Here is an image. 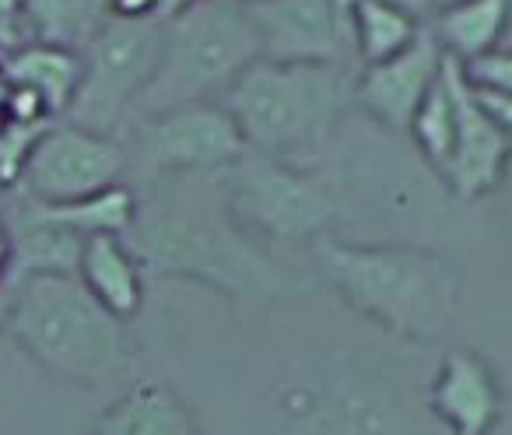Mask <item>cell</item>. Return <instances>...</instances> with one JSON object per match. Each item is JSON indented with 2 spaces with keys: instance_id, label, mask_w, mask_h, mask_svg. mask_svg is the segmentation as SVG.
Listing matches in <instances>:
<instances>
[{
  "instance_id": "cell-1",
  "label": "cell",
  "mask_w": 512,
  "mask_h": 435,
  "mask_svg": "<svg viewBox=\"0 0 512 435\" xmlns=\"http://www.w3.org/2000/svg\"><path fill=\"white\" fill-rule=\"evenodd\" d=\"M123 239L151 278L197 281L235 302H264L288 288L278 260L228 211L225 172L144 179Z\"/></svg>"
},
{
  "instance_id": "cell-2",
  "label": "cell",
  "mask_w": 512,
  "mask_h": 435,
  "mask_svg": "<svg viewBox=\"0 0 512 435\" xmlns=\"http://www.w3.org/2000/svg\"><path fill=\"white\" fill-rule=\"evenodd\" d=\"M313 267L344 306L407 341H439L460 309V274L421 246H372L323 236L309 246Z\"/></svg>"
},
{
  "instance_id": "cell-3",
  "label": "cell",
  "mask_w": 512,
  "mask_h": 435,
  "mask_svg": "<svg viewBox=\"0 0 512 435\" xmlns=\"http://www.w3.org/2000/svg\"><path fill=\"white\" fill-rule=\"evenodd\" d=\"M221 106L253 155L320 169L341 120L355 109V67L256 60L221 95Z\"/></svg>"
},
{
  "instance_id": "cell-4",
  "label": "cell",
  "mask_w": 512,
  "mask_h": 435,
  "mask_svg": "<svg viewBox=\"0 0 512 435\" xmlns=\"http://www.w3.org/2000/svg\"><path fill=\"white\" fill-rule=\"evenodd\" d=\"M4 330L46 376L81 390H102L134 365L127 323L102 309L74 274H36L11 285Z\"/></svg>"
},
{
  "instance_id": "cell-5",
  "label": "cell",
  "mask_w": 512,
  "mask_h": 435,
  "mask_svg": "<svg viewBox=\"0 0 512 435\" xmlns=\"http://www.w3.org/2000/svg\"><path fill=\"white\" fill-rule=\"evenodd\" d=\"M260 60L246 11L232 0H200L162 22L158 64L134 109V123L165 109L214 102Z\"/></svg>"
},
{
  "instance_id": "cell-6",
  "label": "cell",
  "mask_w": 512,
  "mask_h": 435,
  "mask_svg": "<svg viewBox=\"0 0 512 435\" xmlns=\"http://www.w3.org/2000/svg\"><path fill=\"white\" fill-rule=\"evenodd\" d=\"M225 197L246 236L278 246L309 250L316 239L334 236L341 218L337 193L320 169H292L253 151L225 169Z\"/></svg>"
},
{
  "instance_id": "cell-7",
  "label": "cell",
  "mask_w": 512,
  "mask_h": 435,
  "mask_svg": "<svg viewBox=\"0 0 512 435\" xmlns=\"http://www.w3.org/2000/svg\"><path fill=\"white\" fill-rule=\"evenodd\" d=\"M162 50V18H109L81 50V81L64 120L123 137Z\"/></svg>"
},
{
  "instance_id": "cell-8",
  "label": "cell",
  "mask_w": 512,
  "mask_h": 435,
  "mask_svg": "<svg viewBox=\"0 0 512 435\" xmlns=\"http://www.w3.org/2000/svg\"><path fill=\"white\" fill-rule=\"evenodd\" d=\"M130 172L137 183L190 172H225L246 155L239 127L221 102H190L134 123Z\"/></svg>"
},
{
  "instance_id": "cell-9",
  "label": "cell",
  "mask_w": 512,
  "mask_h": 435,
  "mask_svg": "<svg viewBox=\"0 0 512 435\" xmlns=\"http://www.w3.org/2000/svg\"><path fill=\"white\" fill-rule=\"evenodd\" d=\"M127 176V137L95 134V130L57 120L32 148L11 193L36 200V204H71V200L127 183Z\"/></svg>"
},
{
  "instance_id": "cell-10",
  "label": "cell",
  "mask_w": 512,
  "mask_h": 435,
  "mask_svg": "<svg viewBox=\"0 0 512 435\" xmlns=\"http://www.w3.org/2000/svg\"><path fill=\"white\" fill-rule=\"evenodd\" d=\"M260 60L278 64H351L348 25L334 0H256L242 4Z\"/></svg>"
},
{
  "instance_id": "cell-11",
  "label": "cell",
  "mask_w": 512,
  "mask_h": 435,
  "mask_svg": "<svg viewBox=\"0 0 512 435\" xmlns=\"http://www.w3.org/2000/svg\"><path fill=\"white\" fill-rule=\"evenodd\" d=\"M442 71H446L449 92H453V106H456L453 158H449L442 179L453 186L456 197L474 200L502 183L512 144L495 127V120L484 113L481 102H477V92L467 81V74H463V64H456L453 57H442Z\"/></svg>"
},
{
  "instance_id": "cell-12",
  "label": "cell",
  "mask_w": 512,
  "mask_h": 435,
  "mask_svg": "<svg viewBox=\"0 0 512 435\" xmlns=\"http://www.w3.org/2000/svg\"><path fill=\"white\" fill-rule=\"evenodd\" d=\"M442 57L446 53L439 50V43L425 25V32L404 53L383 60V64L362 67L355 74V106L365 109L379 127L404 134L425 95L439 81Z\"/></svg>"
},
{
  "instance_id": "cell-13",
  "label": "cell",
  "mask_w": 512,
  "mask_h": 435,
  "mask_svg": "<svg viewBox=\"0 0 512 435\" xmlns=\"http://www.w3.org/2000/svg\"><path fill=\"white\" fill-rule=\"evenodd\" d=\"M432 411L453 435H488L502 418V390L477 351H446L432 383Z\"/></svg>"
},
{
  "instance_id": "cell-14",
  "label": "cell",
  "mask_w": 512,
  "mask_h": 435,
  "mask_svg": "<svg viewBox=\"0 0 512 435\" xmlns=\"http://www.w3.org/2000/svg\"><path fill=\"white\" fill-rule=\"evenodd\" d=\"M78 281L116 320L130 323L144 306V267L123 236H92L81 246Z\"/></svg>"
},
{
  "instance_id": "cell-15",
  "label": "cell",
  "mask_w": 512,
  "mask_h": 435,
  "mask_svg": "<svg viewBox=\"0 0 512 435\" xmlns=\"http://www.w3.org/2000/svg\"><path fill=\"white\" fill-rule=\"evenodd\" d=\"M92 435H200V425L169 383L141 379L106 407Z\"/></svg>"
},
{
  "instance_id": "cell-16",
  "label": "cell",
  "mask_w": 512,
  "mask_h": 435,
  "mask_svg": "<svg viewBox=\"0 0 512 435\" xmlns=\"http://www.w3.org/2000/svg\"><path fill=\"white\" fill-rule=\"evenodd\" d=\"M509 22V0H449L432 11L428 32L456 64H474L477 57L498 50Z\"/></svg>"
},
{
  "instance_id": "cell-17",
  "label": "cell",
  "mask_w": 512,
  "mask_h": 435,
  "mask_svg": "<svg viewBox=\"0 0 512 435\" xmlns=\"http://www.w3.org/2000/svg\"><path fill=\"white\" fill-rule=\"evenodd\" d=\"M0 81L36 92L57 120H64L81 81V53L46 43H22L0 57Z\"/></svg>"
},
{
  "instance_id": "cell-18",
  "label": "cell",
  "mask_w": 512,
  "mask_h": 435,
  "mask_svg": "<svg viewBox=\"0 0 512 435\" xmlns=\"http://www.w3.org/2000/svg\"><path fill=\"white\" fill-rule=\"evenodd\" d=\"M4 211H15L4 214V222L11 229V243H15L8 288L25 278H36V274H74L78 278V260L85 239L60 229V225L39 222V218L25 214L11 200H4Z\"/></svg>"
},
{
  "instance_id": "cell-19",
  "label": "cell",
  "mask_w": 512,
  "mask_h": 435,
  "mask_svg": "<svg viewBox=\"0 0 512 435\" xmlns=\"http://www.w3.org/2000/svg\"><path fill=\"white\" fill-rule=\"evenodd\" d=\"M8 200L15 207H22L25 214L39 218V222L60 225V229L74 232V236H81V239L127 236L137 218V190L127 183L109 186V190L92 193V197L71 200V204H36V200H25L11 190H8Z\"/></svg>"
},
{
  "instance_id": "cell-20",
  "label": "cell",
  "mask_w": 512,
  "mask_h": 435,
  "mask_svg": "<svg viewBox=\"0 0 512 435\" xmlns=\"http://www.w3.org/2000/svg\"><path fill=\"white\" fill-rule=\"evenodd\" d=\"M344 25H348L351 57H358L362 67L397 57L425 32L421 18H414L404 8L383 4V0H358V4H351L344 11Z\"/></svg>"
},
{
  "instance_id": "cell-21",
  "label": "cell",
  "mask_w": 512,
  "mask_h": 435,
  "mask_svg": "<svg viewBox=\"0 0 512 435\" xmlns=\"http://www.w3.org/2000/svg\"><path fill=\"white\" fill-rule=\"evenodd\" d=\"M109 18V0H25L22 36L25 43L81 53Z\"/></svg>"
},
{
  "instance_id": "cell-22",
  "label": "cell",
  "mask_w": 512,
  "mask_h": 435,
  "mask_svg": "<svg viewBox=\"0 0 512 435\" xmlns=\"http://www.w3.org/2000/svg\"><path fill=\"white\" fill-rule=\"evenodd\" d=\"M418 141L425 162L435 172H446L449 158H453V137H456V106H453V92H449L446 71L439 74V81L432 85V92L425 95V102L414 113L411 127H407Z\"/></svg>"
},
{
  "instance_id": "cell-23",
  "label": "cell",
  "mask_w": 512,
  "mask_h": 435,
  "mask_svg": "<svg viewBox=\"0 0 512 435\" xmlns=\"http://www.w3.org/2000/svg\"><path fill=\"white\" fill-rule=\"evenodd\" d=\"M53 123H15V120H8V127L0 130V183H4V190H11V186L18 183V176H22L32 148H36L39 137H43Z\"/></svg>"
},
{
  "instance_id": "cell-24",
  "label": "cell",
  "mask_w": 512,
  "mask_h": 435,
  "mask_svg": "<svg viewBox=\"0 0 512 435\" xmlns=\"http://www.w3.org/2000/svg\"><path fill=\"white\" fill-rule=\"evenodd\" d=\"M463 74H467V81L474 88L512 95V50L498 46V50L477 57L474 64H463Z\"/></svg>"
},
{
  "instance_id": "cell-25",
  "label": "cell",
  "mask_w": 512,
  "mask_h": 435,
  "mask_svg": "<svg viewBox=\"0 0 512 435\" xmlns=\"http://www.w3.org/2000/svg\"><path fill=\"white\" fill-rule=\"evenodd\" d=\"M477 92V102L484 106V113L495 120V127L509 137L512 144V95H502V92H488V88H474Z\"/></svg>"
},
{
  "instance_id": "cell-26",
  "label": "cell",
  "mask_w": 512,
  "mask_h": 435,
  "mask_svg": "<svg viewBox=\"0 0 512 435\" xmlns=\"http://www.w3.org/2000/svg\"><path fill=\"white\" fill-rule=\"evenodd\" d=\"M337 8H341V15L351 8V4H358V0H334ZM383 4H393V8H404L411 11L414 18H421V22H428L432 18V11L439 8V0H383Z\"/></svg>"
},
{
  "instance_id": "cell-27",
  "label": "cell",
  "mask_w": 512,
  "mask_h": 435,
  "mask_svg": "<svg viewBox=\"0 0 512 435\" xmlns=\"http://www.w3.org/2000/svg\"><path fill=\"white\" fill-rule=\"evenodd\" d=\"M116 18H158V0H109Z\"/></svg>"
},
{
  "instance_id": "cell-28",
  "label": "cell",
  "mask_w": 512,
  "mask_h": 435,
  "mask_svg": "<svg viewBox=\"0 0 512 435\" xmlns=\"http://www.w3.org/2000/svg\"><path fill=\"white\" fill-rule=\"evenodd\" d=\"M11 257H15V243H11V229H8V222H4V211H0V288H8Z\"/></svg>"
},
{
  "instance_id": "cell-29",
  "label": "cell",
  "mask_w": 512,
  "mask_h": 435,
  "mask_svg": "<svg viewBox=\"0 0 512 435\" xmlns=\"http://www.w3.org/2000/svg\"><path fill=\"white\" fill-rule=\"evenodd\" d=\"M22 11H25V0H0V22L8 25V29L22 32Z\"/></svg>"
},
{
  "instance_id": "cell-30",
  "label": "cell",
  "mask_w": 512,
  "mask_h": 435,
  "mask_svg": "<svg viewBox=\"0 0 512 435\" xmlns=\"http://www.w3.org/2000/svg\"><path fill=\"white\" fill-rule=\"evenodd\" d=\"M193 4H200V0H158V18H172V15H179V11H186V8H193Z\"/></svg>"
},
{
  "instance_id": "cell-31",
  "label": "cell",
  "mask_w": 512,
  "mask_h": 435,
  "mask_svg": "<svg viewBox=\"0 0 512 435\" xmlns=\"http://www.w3.org/2000/svg\"><path fill=\"white\" fill-rule=\"evenodd\" d=\"M25 39H22V32H15V29H8V25L0 22V53H8V50H15V46H22Z\"/></svg>"
},
{
  "instance_id": "cell-32",
  "label": "cell",
  "mask_w": 512,
  "mask_h": 435,
  "mask_svg": "<svg viewBox=\"0 0 512 435\" xmlns=\"http://www.w3.org/2000/svg\"><path fill=\"white\" fill-rule=\"evenodd\" d=\"M8 306H11V288H0V330H4V320H8Z\"/></svg>"
},
{
  "instance_id": "cell-33",
  "label": "cell",
  "mask_w": 512,
  "mask_h": 435,
  "mask_svg": "<svg viewBox=\"0 0 512 435\" xmlns=\"http://www.w3.org/2000/svg\"><path fill=\"white\" fill-rule=\"evenodd\" d=\"M502 46L512 50V0H509V22H505V36H502Z\"/></svg>"
},
{
  "instance_id": "cell-34",
  "label": "cell",
  "mask_w": 512,
  "mask_h": 435,
  "mask_svg": "<svg viewBox=\"0 0 512 435\" xmlns=\"http://www.w3.org/2000/svg\"><path fill=\"white\" fill-rule=\"evenodd\" d=\"M8 127V106H4V88H0V130Z\"/></svg>"
},
{
  "instance_id": "cell-35",
  "label": "cell",
  "mask_w": 512,
  "mask_h": 435,
  "mask_svg": "<svg viewBox=\"0 0 512 435\" xmlns=\"http://www.w3.org/2000/svg\"><path fill=\"white\" fill-rule=\"evenodd\" d=\"M4 200H8V190H4V183H0V211H4Z\"/></svg>"
},
{
  "instance_id": "cell-36",
  "label": "cell",
  "mask_w": 512,
  "mask_h": 435,
  "mask_svg": "<svg viewBox=\"0 0 512 435\" xmlns=\"http://www.w3.org/2000/svg\"><path fill=\"white\" fill-rule=\"evenodd\" d=\"M232 4H239V8H242V4H256V0H232Z\"/></svg>"
},
{
  "instance_id": "cell-37",
  "label": "cell",
  "mask_w": 512,
  "mask_h": 435,
  "mask_svg": "<svg viewBox=\"0 0 512 435\" xmlns=\"http://www.w3.org/2000/svg\"><path fill=\"white\" fill-rule=\"evenodd\" d=\"M442 4H449V0H439V8H442Z\"/></svg>"
}]
</instances>
